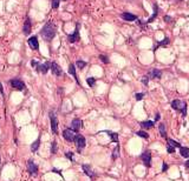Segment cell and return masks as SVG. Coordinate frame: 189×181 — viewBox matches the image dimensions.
Returning <instances> with one entry per match:
<instances>
[{
  "label": "cell",
  "instance_id": "cell-43",
  "mask_svg": "<svg viewBox=\"0 0 189 181\" xmlns=\"http://www.w3.org/2000/svg\"><path fill=\"white\" fill-rule=\"evenodd\" d=\"M185 166H186L187 168H189V160H188V161H186V164H185Z\"/></svg>",
  "mask_w": 189,
  "mask_h": 181
},
{
  "label": "cell",
  "instance_id": "cell-17",
  "mask_svg": "<svg viewBox=\"0 0 189 181\" xmlns=\"http://www.w3.org/2000/svg\"><path fill=\"white\" fill-rule=\"evenodd\" d=\"M82 168H83V171H84V173L89 177V178H91V179H94V177H96V174H94V172L91 170V166L90 165H83L82 166Z\"/></svg>",
  "mask_w": 189,
  "mask_h": 181
},
{
  "label": "cell",
  "instance_id": "cell-7",
  "mask_svg": "<svg viewBox=\"0 0 189 181\" xmlns=\"http://www.w3.org/2000/svg\"><path fill=\"white\" fill-rule=\"evenodd\" d=\"M68 40H69V42H71V44H75L76 41H78V40H79V24H77V25H76V29H75V32L68 35Z\"/></svg>",
  "mask_w": 189,
  "mask_h": 181
},
{
  "label": "cell",
  "instance_id": "cell-5",
  "mask_svg": "<svg viewBox=\"0 0 189 181\" xmlns=\"http://www.w3.org/2000/svg\"><path fill=\"white\" fill-rule=\"evenodd\" d=\"M9 85L12 86V88H14V90H24L26 88L25 83H24L21 79H18V78L11 79V80H9Z\"/></svg>",
  "mask_w": 189,
  "mask_h": 181
},
{
  "label": "cell",
  "instance_id": "cell-25",
  "mask_svg": "<svg viewBox=\"0 0 189 181\" xmlns=\"http://www.w3.org/2000/svg\"><path fill=\"white\" fill-rule=\"evenodd\" d=\"M168 44H169V39H168V38H164L163 41H160V42H157V44L154 46V51H156V48H158L160 46H166V45H168Z\"/></svg>",
  "mask_w": 189,
  "mask_h": 181
},
{
  "label": "cell",
  "instance_id": "cell-2",
  "mask_svg": "<svg viewBox=\"0 0 189 181\" xmlns=\"http://www.w3.org/2000/svg\"><path fill=\"white\" fill-rule=\"evenodd\" d=\"M172 107H173L175 111L181 112V114H182L183 116L187 115V102H186V101L179 100V99L173 100V101H172Z\"/></svg>",
  "mask_w": 189,
  "mask_h": 181
},
{
  "label": "cell",
  "instance_id": "cell-16",
  "mask_svg": "<svg viewBox=\"0 0 189 181\" xmlns=\"http://www.w3.org/2000/svg\"><path fill=\"white\" fill-rule=\"evenodd\" d=\"M161 77H162V71L157 68H154L149 72V79H161Z\"/></svg>",
  "mask_w": 189,
  "mask_h": 181
},
{
  "label": "cell",
  "instance_id": "cell-1",
  "mask_svg": "<svg viewBox=\"0 0 189 181\" xmlns=\"http://www.w3.org/2000/svg\"><path fill=\"white\" fill-rule=\"evenodd\" d=\"M56 32H57L56 26H55L51 21H49V22H46V24H45V26L41 28V31H40V35H41V38H43L45 41L50 42V41H51L55 37H56Z\"/></svg>",
  "mask_w": 189,
  "mask_h": 181
},
{
  "label": "cell",
  "instance_id": "cell-37",
  "mask_svg": "<svg viewBox=\"0 0 189 181\" xmlns=\"http://www.w3.org/2000/svg\"><path fill=\"white\" fill-rule=\"evenodd\" d=\"M167 152L172 154V153H174V152H175V148H174L173 146H170V145H168V146H167Z\"/></svg>",
  "mask_w": 189,
  "mask_h": 181
},
{
  "label": "cell",
  "instance_id": "cell-41",
  "mask_svg": "<svg viewBox=\"0 0 189 181\" xmlns=\"http://www.w3.org/2000/svg\"><path fill=\"white\" fill-rule=\"evenodd\" d=\"M0 93L4 95V88H2V85H1V83H0Z\"/></svg>",
  "mask_w": 189,
  "mask_h": 181
},
{
  "label": "cell",
  "instance_id": "cell-35",
  "mask_svg": "<svg viewBox=\"0 0 189 181\" xmlns=\"http://www.w3.org/2000/svg\"><path fill=\"white\" fill-rule=\"evenodd\" d=\"M51 152H52L53 154L57 152V142H56V141H53V142H52V148H51Z\"/></svg>",
  "mask_w": 189,
  "mask_h": 181
},
{
  "label": "cell",
  "instance_id": "cell-27",
  "mask_svg": "<svg viewBox=\"0 0 189 181\" xmlns=\"http://www.w3.org/2000/svg\"><path fill=\"white\" fill-rule=\"evenodd\" d=\"M136 135L140 136V138H143V139H149V134L147 132H144V131H137Z\"/></svg>",
  "mask_w": 189,
  "mask_h": 181
},
{
  "label": "cell",
  "instance_id": "cell-30",
  "mask_svg": "<svg viewBox=\"0 0 189 181\" xmlns=\"http://www.w3.org/2000/svg\"><path fill=\"white\" fill-rule=\"evenodd\" d=\"M87 84H88L90 87H94V84H96V79H94V78H88V79H87Z\"/></svg>",
  "mask_w": 189,
  "mask_h": 181
},
{
  "label": "cell",
  "instance_id": "cell-10",
  "mask_svg": "<svg viewBox=\"0 0 189 181\" xmlns=\"http://www.w3.org/2000/svg\"><path fill=\"white\" fill-rule=\"evenodd\" d=\"M63 136H64V139H65L66 141L72 142V141H75L76 134H75V132H73L71 128H66V129L63 132Z\"/></svg>",
  "mask_w": 189,
  "mask_h": 181
},
{
  "label": "cell",
  "instance_id": "cell-19",
  "mask_svg": "<svg viewBox=\"0 0 189 181\" xmlns=\"http://www.w3.org/2000/svg\"><path fill=\"white\" fill-rule=\"evenodd\" d=\"M157 13H158V6H157V4H155L154 5V13H153V15L147 20V22H145V25H148V24H150V22H153L155 19H156V17H157Z\"/></svg>",
  "mask_w": 189,
  "mask_h": 181
},
{
  "label": "cell",
  "instance_id": "cell-20",
  "mask_svg": "<svg viewBox=\"0 0 189 181\" xmlns=\"http://www.w3.org/2000/svg\"><path fill=\"white\" fill-rule=\"evenodd\" d=\"M141 127L143 129H149V128H153L155 126V122L154 121H150V120H145V121H142L141 124Z\"/></svg>",
  "mask_w": 189,
  "mask_h": 181
},
{
  "label": "cell",
  "instance_id": "cell-28",
  "mask_svg": "<svg viewBox=\"0 0 189 181\" xmlns=\"http://www.w3.org/2000/svg\"><path fill=\"white\" fill-rule=\"evenodd\" d=\"M118 157H119V144H117L116 148H115V149H113V152H112V159H113V160H116Z\"/></svg>",
  "mask_w": 189,
  "mask_h": 181
},
{
  "label": "cell",
  "instance_id": "cell-21",
  "mask_svg": "<svg viewBox=\"0 0 189 181\" xmlns=\"http://www.w3.org/2000/svg\"><path fill=\"white\" fill-rule=\"evenodd\" d=\"M104 133H106L109 136H110V139H111V141L112 142H116V144H118V134L117 133H115V132H110V131H103Z\"/></svg>",
  "mask_w": 189,
  "mask_h": 181
},
{
  "label": "cell",
  "instance_id": "cell-22",
  "mask_svg": "<svg viewBox=\"0 0 189 181\" xmlns=\"http://www.w3.org/2000/svg\"><path fill=\"white\" fill-rule=\"evenodd\" d=\"M158 131H160V134L162 135V138L163 139H168V136H167V131H166V126H164V124H160V126H158Z\"/></svg>",
  "mask_w": 189,
  "mask_h": 181
},
{
  "label": "cell",
  "instance_id": "cell-42",
  "mask_svg": "<svg viewBox=\"0 0 189 181\" xmlns=\"http://www.w3.org/2000/svg\"><path fill=\"white\" fill-rule=\"evenodd\" d=\"M53 172H56V173H58V174H59V175H62V173H60V172H59V171H58V170H53ZM62 177H63V175H62Z\"/></svg>",
  "mask_w": 189,
  "mask_h": 181
},
{
  "label": "cell",
  "instance_id": "cell-12",
  "mask_svg": "<svg viewBox=\"0 0 189 181\" xmlns=\"http://www.w3.org/2000/svg\"><path fill=\"white\" fill-rule=\"evenodd\" d=\"M31 29H32V21H31V19L27 17L26 20H25V24H24V26H23V32H24L25 35H30V34H31Z\"/></svg>",
  "mask_w": 189,
  "mask_h": 181
},
{
  "label": "cell",
  "instance_id": "cell-36",
  "mask_svg": "<svg viewBox=\"0 0 189 181\" xmlns=\"http://www.w3.org/2000/svg\"><path fill=\"white\" fill-rule=\"evenodd\" d=\"M65 157H66L69 160H71V161L73 160V153H72V152H68V153H65Z\"/></svg>",
  "mask_w": 189,
  "mask_h": 181
},
{
  "label": "cell",
  "instance_id": "cell-39",
  "mask_svg": "<svg viewBox=\"0 0 189 181\" xmlns=\"http://www.w3.org/2000/svg\"><path fill=\"white\" fill-rule=\"evenodd\" d=\"M160 118H161V114L157 112V113H156V115H155V121H158V120H160Z\"/></svg>",
  "mask_w": 189,
  "mask_h": 181
},
{
  "label": "cell",
  "instance_id": "cell-40",
  "mask_svg": "<svg viewBox=\"0 0 189 181\" xmlns=\"http://www.w3.org/2000/svg\"><path fill=\"white\" fill-rule=\"evenodd\" d=\"M164 21H167V22H169V21H172V18H170L169 15H167V17H164Z\"/></svg>",
  "mask_w": 189,
  "mask_h": 181
},
{
  "label": "cell",
  "instance_id": "cell-26",
  "mask_svg": "<svg viewBox=\"0 0 189 181\" xmlns=\"http://www.w3.org/2000/svg\"><path fill=\"white\" fill-rule=\"evenodd\" d=\"M39 145H40V138H38V139L31 145V151H32V152H36V151L39 148Z\"/></svg>",
  "mask_w": 189,
  "mask_h": 181
},
{
  "label": "cell",
  "instance_id": "cell-44",
  "mask_svg": "<svg viewBox=\"0 0 189 181\" xmlns=\"http://www.w3.org/2000/svg\"><path fill=\"white\" fill-rule=\"evenodd\" d=\"M64 1H66V0H64Z\"/></svg>",
  "mask_w": 189,
  "mask_h": 181
},
{
  "label": "cell",
  "instance_id": "cell-14",
  "mask_svg": "<svg viewBox=\"0 0 189 181\" xmlns=\"http://www.w3.org/2000/svg\"><path fill=\"white\" fill-rule=\"evenodd\" d=\"M83 127V121L81 119H73L71 122V129L73 132H78Z\"/></svg>",
  "mask_w": 189,
  "mask_h": 181
},
{
  "label": "cell",
  "instance_id": "cell-13",
  "mask_svg": "<svg viewBox=\"0 0 189 181\" xmlns=\"http://www.w3.org/2000/svg\"><path fill=\"white\" fill-rule=\"evenodd\" d=\"M27 44H28V46H30L31 50L37 51V50L39 48V42H38V38H37V37H31V38H28Z\"/></svg>",
  "mask_w": 189,
  "mask_h": 181
},
{
  "label": "cell",
  "instance_id": "cell-11",
  "mask_svg": "<svg viewBox=\"0 0 189 181\" xmlns=\"http://www.w3.org/2000/svg\"><path fill=\"white\" fill-rule=\"evenodd\" d=\"M27 171H28V173L31 175H33V177L37 175V173H38V166L33 162V160H28L27 161Z\"/></svg>",
  "mask_w": 189,
  "mask_h": 181
},
{
  "label": "cell",
  "instance_id": "cell-18",
  "mask_svg": "<svg viewBox=\"0 0 189 181\" xmlns=\"http://www.w3.org/2000/svg\"><path fill=\"white\" fill-rule=\"evenodd\" d=\"M69 73L76 79V81H77V84L78 85H81V83H79V79H78V77H77V73H76V66L73 65V64H70L69 65Z\"/></svg>",
  "mask_w": 189,
  "mask_h": 181
},
{
  "label": "cell",
  "instance_id": "cell-8",
  "mask_svg": "<svg viewBox=\"0 0 189 181\" xmlns=\"http://www.w3.org/2000/svg\"><path fill=\"white\" fill-rule=\"evenodd\" d=\"M50 121H51V128H52V132L55 134L58 133V120H57V116L55 115L53 112L50 113Z\"/></svg>",
  "mask_w": 189,
  "mask_h": 181
},
{
  "label": "cell",
  "instance_id": "cell-33",
  "mask_svg": "<svg viewBox=\"0 0 189 181\" xmlns=\"http://www.w3.org/2000/svg\"><path fill=\"white\" fill-rule=\"evenodd\" d=\"M99 59H100L104 64H109V59H108V57H105V55H99Z\"/></svg>",
  "mask_w": 189,
  "mask_h": 181
},
{
  "label": "cell",
  "instance_id": "cell-3",
  "mask_svg": "<svg viewBox=\"0 0 189 181\" xmlns=\"http://www.w3.org/2000/svg\"><path fill=\"white\" fill-rule=\"evenodd\" d=\"M31 64H32L33 67H36L37 72H38V73H41V74H46V73L49 72V68L51 67V62H50V61H46V62H44V64H39V62H37L36 60H32Z\"/></svg>",
  "mask_w": 189,
  "mask_h": 181
},
{
  "label": "cell",
  "instance_id": "cell-24",
  "mask_svg": "<svg viewBox=\"0 0 189 181\" xmlns=\"http://www.w3.org/2000/svg\"><path fill=\"white\" fill-rule=\"evenodd\" d=\"M167 142H168V145L173 146L174 148H180V147H182L180 142H177V141H175V140H173V139H170V138L167 139Z\"/></svg>",
  "mask_w": 189,
  "mask_h": 181
},
{
  "label": "cell",
  "instance_id": "cell-32",
  "mask_svg": "<svg viewBox=\"0 0 189 181\" xmlns=\"http://www.w3.org/2000/svg\"><path fill=\"white\" fill-rule=\"evenodd\" d=\"M142 84H143L144 86H148V84H149V77H148V75H144V77L142 78Z\"/></svg>",
  "mask_w": 189,
  "mask_h": 181
},
{
  "label": "cell",
  "instance_id": "cell-23",
  "mask_svg": "<svg viewBox=\"0 0 189 181\" xmlns=\"http://www.w3.org/2000/svg\"><path fill=\"white\" fill-rule=\"evenodd\" d=\"M180 154L182 158L188 159L189 158V148L188 147H180Z\"/></svg>",
  "mask_w": 189,
  "mask_h": 181
},
{
  "label": "cell",
  "instance_id": "cell-6",
  "mask_svg": "<svg viewBox=\"0 0 189 181\" xmlns=\"http://www.w3.org/2000/svg\"><path fill=\"white\" fill-rule=\"evenodd\" d=\"M141 159H142V161H143V164H144V166H145L147 168H150V167H151V153H150L149 151L143 152L142 155H141Z\"/></svg>",
  "mask_w": 189,
  "mask_h": 181
},
{
  "label": "cell",
  "instance_id": "cell-15",
  "mask_svg": "<svg viewBox=\"0 0 189 181\" xmlns=\"http://www.w3.org/2000/svg\"><path fill=\"white\" fill-rule=\"evenodd\" d=\"M121 18H122L123 20H125V21H135V20H137V15H135V14H132V13H129V12L122 13V14H121Z\"/></svg>",
  "mask_w": 189,
  "mask_h": 181
},
{
  "label": "cell",
  "instance_id": "cell-4",
  "mask_svg": "<svg viewBox=\"0 0 189 181\" xmlns=\"http://www.w3.org/2000/svg\"><path fill=\"white\" fill-rule=\"evenodd\" d=\"M75 144H76V147H77V152L81 153L84 149L85 145H87V140H85V138L82 134H76V136H75Z\"/></svg>",
  "mask_w": 189,
  "mask_h": 181
},
{
  "label": "cell",
  "instance_id": "cell-31",
  "mask_svg": "<svg viewBox=\"0 0 189 181\" xmlns=\"http://www.w3.org/2000/svg\"><path fill=\"white\" fill-rule=\"evenodd\" d=\"M60 1H62V0H52V7H53L55 9H57V8L59 7Z\"/></svg>",
  "mask_w": 189,
  "mask_h": 181
},
{
  "label": "cell",
  "instance_id": "cell-9",
  "mask_svg": "<svg viewBox=\"0 0 189 181\" xmlns=\"http://www.w3.org/2000/svg\"><path fill=\"white\" fill-rule=\"evenodd\" d=\"M51 71L56 77H62L63 75V70L56 61H51Z\"/></svg>",
  "mask_w": 189,
  "mask_h": 181
},
{
  "label": "cell",
  "instance_id": "cell-29",
  "mask_svg": "<svg viewBox=\"0 0 189 181\" xmlns=\"http://www.w3.org/2000/svg\"><path fill=\"white\" fill-rule=\"evenodd\" d=\"M76 66H77L79 70H83V68L87 66V62L83 61V60H77V61H76Z\"/></svg>",
  "mask_w": 189,
  "mask_h": 181
},
{
  "label": "cell",
  "instance_id": "cell-34",
  "mask_svg": "<svg viewBox=\"0 0 189 181\" xmlns=\"http://www.w3.org/2000/svg\"><path fill=\"white\" fill-rule=\"evenodd\" d=\"M135 96H136V99H137L138 101H141V100L143 99V96H144V93H136Z\"/></svg>",
  "mask_w": 189,
  "mask_h": 181
},
{
  "label": "cell",
  "instance_id": "cell-38",
  "mask_svg": "<svg viewBox=\"0 0 189 181\" xmlns=\"http://www.w3.org/2000/svg\"><path fill=\"white\" fill-rule=\"evenodd\" d=\"M162 166H163V167H162V172H166V171L169 168V166H168L166 162H163V165H162Z\"/></svg>",
  "mask_w": 189,
  "mask_h": 181
}]
</instances>
